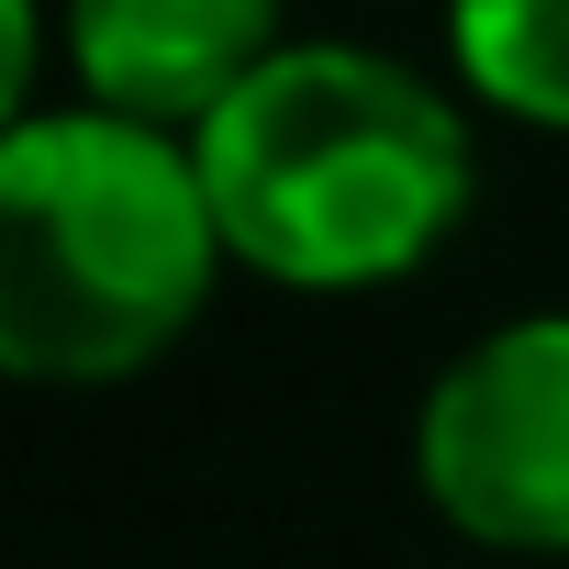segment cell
I'll return each mask as SVG.
<instances>
[{"label":"cell","instance_id":"8992f818","mask_svg":"<svg viewBox=\"0 0 569 569\" xmlns=\"http://www.w3.org/2000/svg\"><path fill=\"white\" fill-rule=\"evenodd\" d=\"M34 57H46V12L34 0H0V134L34 112Z\"/></svg>","mask_w":569,"mask_h":569},{"label":"cell","instance_id":"7a4b0ae2","mask_svg":"<svg viewBox=\"0 0 569 569\" xmlns=\"http://www.w3.org/2000/svg\"><path fill=\"white\" fill-rule=\"evenodd\" d=\"M223 279V223L190 134L101 101L0 134V380L101 391L157 369Z\"/></svg>","mask_w":569,"mask_h":569},{"label":"cell","instance_id":"5b68a950","mask_svg":"<svg viewBox=\"0 0 569 569\" xmlns=\"http://www.w3.org/2000/svg\"><path fill=\"white\" fill-rule=\"evenodd\" d=\"M447 46L491 112L569 134V0H447Z\"/></svg>","mask_w":569,"mask_h":569},{"label":"cell","instance_id":"6da1fadb","mask_svg":"<svg viewBox=\"0 0 569 569\" xmlns=\"http://www.w3.org/2000/svg\"><path fill=\"white\" fill-rule=\"evenodd\" d=\"M223 257L279 291H391L480 190L469 112L369 46H279L201 134Z\"/></svg>","mask_w":569,"mask_h":569},{"label":"cell","instance_id":"277c9868","mask_svg":"<svg viewBox=\"0 0 569 569\" xmlns=\"http://www.w3.org/2000/svg\"><path fill=\"white\" fill-rule=\"evenodd\" d=\"M57 23L79 90L157 134H201L279 57V0H68Z\"/></svg>","mask_w":569,"mask_h":569},{"label":"cell","instance_id":"3957f363","mask_svg":"<svg viewBox=\"0 0 569 569\" xmlns=\"http://www.w3.org/2000/svg\"><path fill=\"white\" fill-rule=\"evenodd\" d=\"M425 502L502 558H569V313L491 325L413 413Z\"/></svg>","mask_w":569,"mask_h":569}]
</instances>
